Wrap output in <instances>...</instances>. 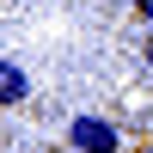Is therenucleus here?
<instances>
[{
  "label": "nucleus",
  "mask_w": 153,
  "mask_h": 153,
  "mask_svg": "<svg viewBox=\"0 0 153 153\" xmlns=\"http://www.w3.org/2000/svg\"><path fill=\"white\" fill-rule=\"evenodd\" d=\"M68 147L74 153H123V129L92 117V110H80V117H68Z\"/></svg>",
  "instance_id": "obj_1"
},
{
  "label": "nucleus",
  "mask_w": 153,
  "mask_h": 153,
  "mask_svg": "<svg viewBox=\"0 0 153 153\" xmlns=\"http://www.w3.org/2000/svg\"><path fill=\"white\" fill-rule=\"evenodd\" d=\"M19 104H31V74L19 55H0V110H19Z\"/></svg>",
  "instance_id": "obj_2"
},
{
  "label": "nucleus",
  "mask_w": 153,
  "mask_h": 153,
  "mask_svg": "<svg viewBox=\"0 0 153 153\" xmlns=\"http://www.w3.org/2000/svg\"><path fill=\"white\" fill-rule=\"evenodd\" d=\"M141 61H147V74H153V37H147V43H141Z\"/></svg>",
  "instance_id": "obj_3"
},
{
  "label": "nucleus",
  "mask_w": 153,
  "mask_h": 153,
  "mask_svg": "<svg viewBox=\"0 0 153 153\" xmlns=\"http://www.w3.org/2000/svg\"><path fill=\"white\" fill-rule=\"evenodd\" d=\"M135 6H141V19H147V25H153V0H135Z\"/></svg>",
  "instance_id": "obj_4"
},
{
  "label": "nucleus",
  "mask_w": 153,
  "mask_h": 153,
  "mask_svg": "<svg viewBox=\"0 0 153 153\" xmlns=\"http://www.w3.org/2000/svg\"><path fill=\"white\" fill-rule=\"evenodd\" d=\"M55 153H74V147H55Z\"/></svg>",
  "instance_id": "obj_5"
}]
</instances>
